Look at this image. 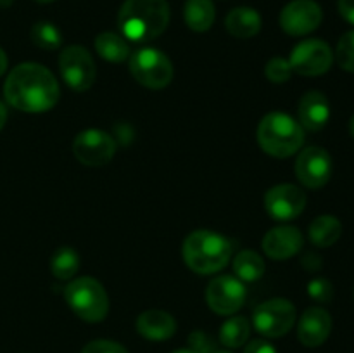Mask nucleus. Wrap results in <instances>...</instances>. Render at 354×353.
<instances>
[{"mask_svg": "<svg viewBox=\"0 0 354 353\" xmlns=\"http://www.w3.org/2000/svg\"><path fill=\"white\" fill-rule=\"evenodd\" d=\"M225 26L235 38H252L261 30V16L251 7H237L228 12Z\"/></svg>", "mask_w": 354, "mask_h": 353, "instance_id": "obj_19", "label": "nucleus"}, {"mask_svg": "<svg viewBox=\"0 0 354 353\" xmlns=\"http://www.w3.org/2000/svg\"><path fill=\"white\" fill-rule=\"evenodd\" d=\"M7 104L24 113H45L57 104L61 89L45 66L37 62L17 64L3 83Z\"/></svg>", "mask_w": 354, "mask_h": 353, "instance_id": "obj_1", "label": "nucleus"}, {"mask_svg": "<svg viewBox=\"0 0 354 353\" xmlns=\"http://www.w3.org/2000/svg\"><path fill=\"white\" fill-rule=\"evenodd\" d=\"M189 345L190 350L196 353H214V341L209 334L203 331H196L189 336Z\"/></svg>", "mask_w": 354, "mask_h": 353, "instance_id": "obj_30", "label": "nucleus"}, {"mask_svg": "<svg viewBox=\"0 0 354 353\" xmlns=\"http://www.w3.org/2000/svg\"><path fill=\"white\" fill-rule=\"evenodd\" d=\"M183 16H185V23L190 30L203 33L213 26L216 9L211 0H187Z\"/></svg>", "mask_w": 354, "mask_h": 353, "instance_id": "obj_21", "label": "nucleus"}, {"mask_svg": "<svg viewBox=\"0 0 354 353\" xmlns=\"http://www.w3.org/2000/svg\"><path fill=\"white\" fill-rule=\"evenodd\" d=\"M82 353H128L123 345L116 341H107V339H97V341L88 343L83 348Z\"/></svg>", "mask_w": 354, "mask_h": 353, "instance_id": "obj_31", "label": "nucleus"}, {"mask_svg": "<svg viewBox=\"0 0 354 353\" xmlns=\"http://www.w3.org/2000/svg\"><path fill=\"white\" fill-rule=\"evenodd\" d=\"M299 125L304 130L318 132L328 123L330 118V104L325 93L318 90H310L299 100Z\"/></svg>", "mask_w": 354, "mask_h": 353, "instance_id": "obj_17", "label": "nucleus"}, {"mask_svg": "<svg viewBox=\"0 0 354 353\" xmlns=\"http://www.w3.org/2000/svg\"><path fill=\"white\" fill-rule=\"evenodd\" d=\"M296 175L308 189H322L332 176V158L324 147H306L296 161Z\"/></svg>", "mask_w": 354, "mask_h": 353, "instance_id": "obj_13", "label": "nucleus"}, {"mask_svg": "<svg viewBox=\"0 0 354 353\" xmlns=\"http://www.w3.org/2000/svg\"><path fill=\"white\" fill-rule=\"evenodd\" d=\"M234 272L239 277V280L254 282V280L261 279L263 273H265V262L256 251L245 249L235 256Z\"/></svg>", "mask_w": 354, "mask_h": 353, "instance_id": "obj_23", "label": "nucleus"}, {"mask_svg": "<svg viewBox=\"0 0 354 353\" xmlns=\"http://www.w3.org/2000/svg\"><path fill=\"white\" fill-rule=\"evenodd\" d=\"M303 242L304 239L299 228L292 225H280L266 232L263 237V249L270 258L282 262L297 255L303 248Z\"/></svg>", "mask_w": 354, "mask_h": 353, "instance_id": "obj_15", "label": "nucleus"}, {"mask_svg": "<svg viewBox=\"0 0 354 353\" xmlns=\"http://www.w3.org/2000/svg\"><path fill=\"white\" fill-rule=\"evenodd\" d=\"M290 68L303 76H320L332 68L334 52L330 45L318 38H308L294 47L290 54Z\"/></svg>", "mask_w": 354, "mask_h": 353, "instance_id": "obj_9", "label": "nucleus"}, {"mask_svg": "<svg viewBox=\"0 0 354 353\" xmlns=\"http://www.w3.org/2000/svg\"><path fill=\"white\" fill-rule=\"evenodd\" d=\"M332 331V317L325 308L311 307L304 310L297 324V338L308 348L324 345Z\"/></svg>", "mask_w": 354, "mask_h": 353, "instance_id": "obj_16", "label": "nucleus"}, {"mask_svg": "<svg viewBox=\"0 0 354 353\" xmlns=\"http://www.w3.org/2000/svg\"><path fill=\"white\" fill-rule=\"evenodd\" d=\"M173 353H196V352L190 348H182V350H176V352H173Z\"/></svg>", "mask_w": 354, "mask_h": 353, "instance_id": "obj_37", "label": "nucleus"}, {"mask_svg": "<svg viewBox=\"0 0 354 353\" xmlns=\"http://www.w3.org/2000/svg\"><path fill=\"white\" fill-rule=\"evenodd\" d=\"M244 353H277V350L265 339H254L245 346Z\"/></svg>", "mask_w": 354, "mask_h": 353, "instance_id": "obj_32", "label": "nucleus"}, {"mask_svg": "<svg viewBox=\"0 0 354 353\" xmlns=\"http://www.w3.org/2000/svg\"><path fill=\"white\" fill-rule=\"evenodd\" d=\"M80 269V256L69 246H62L52 255L50 258V272L55 279L68 280L75 277Z\"/></svg>", "mask_w": 354, "mask_h": 353, "instance_id": "obj_24", "label": "nucleus"}, {"mask_svg": "<svg viewBox=\"0 0 354 353\" xmlns=\"http://www.w3.org/2000/svg\"><path fill=\"white\" fill-rule=\"evenodd\" d=\"M308 294L318 303H330L334 298V287H332L330 280L318 277L308 284Z\"/></svg>", "mask_w": 354, "mask_h": 353, "instance_id": "obj_29", "label": "nucleus"}, {"mask_svg": "<svg viewBox=\"0 0 354 353\" xmlns=\"http://www.w3.org/2000/svg\"><path fill=\"white\" fill-rule=\"evenodd\" d=\"M37 2H40V3H48V2H54V0H37Z\"/></svg>", "mask_w": 354, "mask_h": 353, "instance_id": "obj_39", "label": "nucleus"}, {"mask_svg": "<svg viewBox=\"0 0 354 353\" xmlns=\"http://www.w3.org/2000/svg\"><path fill=\"white\" fill-rule=\"evenodd\" d=\"M214 353H230V352H218V350H216V352H214Z\"/></svg>", "mask_w": 354, "mask_h": 353, "instance_id": "obj_40", "label": "nucleus"}, {"mask_svg": "<svg viewBox=\"0 0 354 353\" xmlns=\"http://www.w3.org/2000/svg\"><path fill=\"white\" fill-rule=\"evenodd\" d=\"M251 334V324L245 317H232L221 325L220 341L227 348H239L244 345Z\"/></svg>", "mask_w": 354, "mask_h": 353, "instance_id": "obj_25", "label": "nucleus"}, {"mask_svg": "<svg viewBox=\"0 0 354 353\" xmlns=\"http://www.w3.org/2000/svg\"><path fill=\"white\" fill-rule=\"evenodd\" d=\"M6 121H7V107H6V104L0 102V130L3 128Z\"/></svg>", "mask_w": 354, "mask_h": 353, "instance_id": "obj_35", "label": "nucleus"}, {"mask_svg": "<svg viewBox=\"0 0 354 353\" xmlns=\"http://www.w3.org/2000/svg\"><path fill=\"white\" fill-rule=\"evenodd\" d=\"M339 12L348 23L354 24V0H339L337 2Z\"/></svg>", "mask_w": 354, "mask_h": 353, "instance_id": "obj_33", "label": "nucleus"}, {"mask_svg": "<svg viewBox=\"0 0 354 353\" xmlns=\"http://www.w3.org/2000/svg\"><path fill=\"white\" fill-rule=\"evenodd\" d=\"M31 40L44 51H55L61 47L62 35L55 24L48 23V21H40L31 28Z\"/></svg>", "mask_w": 354, "mask_h": 353, "instance_id": "obj_26", "label": "nucleus"}, {"mask_svg": "<svg viewBox=\"0 0 354 353\" xmlns=\"http://www.w3.org/2000/svg\"><path fill=\"white\" fill-rule=\"evenodd\" d=\"M168 24L169 6L166 0H124L120 9L121 33L133 42L154 40Z\"/></svg>", "mask_w": 354, "mask_h": 353, "instance_id": "obj_2", "label": "nucleus"}, {"mask_svg": "<svg viewBox=\"0 0 354 353\" xmlns=\"http://www.w3.org/2000/svg\"><path fill=\"white\" fill-rule=\"evenodd\" d=\"M266 78L272 83H286L290 80L292 75V68H290V62L283 57H273L270 59L268 64L265 68Z\"/></svg>", "mask_w": 354, "mask_h": 353, "instance_id": "obj_28", "label": "nucleus"}, {"mask_svg": "<svg viewBox=\"0 0 354 353\" xmlns=\"http://www.w3.org/2000/svg\"><path fill=\"white\" fill-rule=\"evenodd\" d=\"M66 303L85 322H100L109 311V296L93 277H78L64 289Z\"/></svg>", "mask_w": 354, "mask_h": 353, "instance_id": "obj_5", "label": "nucleus"}, {"mask_svg": "<svg viewBox=\"0 0 354 353\" xmlns=\"http://www.w3.org/2000/svg\"><path fill=\"white\" fill-rule=\"evenodd\" d=\"M187 266L201 275L216 273L230 263L232 244L227 237L213 230H194L183 242Z\"/></svg>", "mask_w": 354, "mask_h": 353, "instance_id": "obj_3", "label": "nucleus"}, {"mask_svg": "<svg viewBox=\"0 0 354 353\" xmlns=\"http://www.w3.org/2000/svg\"><path fill=\"white\" fill-rule=\"evenodd\" d=\"M73 152L82 165L104 166L113 159L116 152V142L106 132L90 128L76 135L73 142Z\"/></svg>", "mask_w": 354, "mask_h": 353, "instance_id": "obj_10", "label": "nucleus"}, {"mask_svg": "<svg viewBox=\"0 0 354 353\" xmlns=\"http://www.w3.org/2000/svg\"><path fill=\"white\" fill-rule=\"evenodd\" d=\"M265 208L270 217L275 220H294L306 208V194L294 183H280L266 192Z\"/></svg>", "mask_w": 354, "mask_h": 353, "instance_id": "obj_12", "label": "nucleus"}, {"mask_svg": "<svg viewBox=\"0 0 354 353\" xmlns=\"http://www.w3.org/2000/svg\"><path fill=\"white\" fill-rule=\"evenodd\" d=\"M206 301L218 315H232L242 308L245 301V287L242 280L232 275H220L209 282Z\"/></svg>", "mask_w": 354, "mask_h": 353, "instance_id": "obj_11", "label": "nucleus"}, {"mask_svg": "<svg viewBox=\"0 0 354 353\" xmlns=\"http://www.w3.org/2000/svg\"><path fill=\"white\" fill-rule=\"evenodd\" d=\"M324 19L322 7L315 0H292L280 14V26L292 37H303L317 30Z\"/></svg>", "mask_w": 354, "mask_h": 353, "instance_id": "obj_14", "label": "nucleus"}, {"mask_svg": "<svg viewBox=\"0 0 354 353\" xmlns=\"http://www.w3.org/2000/svg\"><path fill=\"white\" fill-rule=\"evenodd\" d=\"M137 331L149 341H165L176 332V320L165 310H147L138 315Z\"/></svg>", "mask_w": 354, "mask_h": 353, "instance_id": "obj_18", "label": "nucleus"}, {"mask_svg": "<svg viewBox=\"0 0 354 353\" xmlns=\"http://www.w3.org/2000/svg\"><path fill=\"white\" fill-rule=\"evenodd\" d=\"M95 51L100 57L109 62H123L130 57V45L123 37L113 31H104L95 38Z\"/></svg>", "mask_w": 354, "mask_h": 353, "instance_id": "obj_22", "label": "nucleus"}, {"mask_svg": "<svg viewBox=\"0 0 354 353\" xmlns=\"http://www.w3.org/2000/svg\"><path fill=\"white\" fill-rule=\"evenodd\" d=\"M6 69H7V55L6 52H3V48L0 47V76L6 73Z\"/></svg>", "mask_w": 354, "mask_h": 353, "instance_id": "obj_34", "label": "nucleus"}, {"mask_svg": "<svg viewBox=\"0 0 354 353\" xmlns=\"http://www.w3.org/2000/svg\"><path fill=\"white\" fill-rule=\"evenodd\" d=\"M130 73L140 85L159 90L173 80V64L158 48H140L130 55Z\"/></svg>", "mask_w": 354, "mask_h": 353, "instance_id": "obj_6", "label": "nucleus"}, {"mask_svg": "<svg viewBox=\"0 0 354 353\" xmlns=\"http://www.w3.org/2000/svg\"><path fill=\"white\" fill-rule=\"evenodd\" d=\"M14 0H0V7H9L12 6Z\"/></svg>", "mask_w": 354, "mask_h": 353, "instance_id": "obj_36", "label": "nucleus"}, {"mask_svg": "<svg viewBox=\"0 0 354 353\" xmlns=\"http://www.w3.org/2000/svg\"><path fill=\"white\" fill-rule=\"evenodd\" d=\"M258 142L266 154L289 158L296 154L304 142V128L286 113H270L259 121Z\"/></svg>", "mask_w": 354, "mask_h": 353, "instance_id": "obj_4", "label": "nucleus"}, {"mask_svg": "<svg viewBox=\"0 0 354 353\" xmlns=\"http://www.w3.org/2000/svg\"><path fill=\"white\" fill-rule=\"evenodd\" d=\"M59 69L64 82L76 92H85L95 82V62L82 45H69L61 52Z\"/></svg>", "mask_w": 354, "mask_h": 353, "instance_id": "obj_8", "label": "nucleus"}, {"mask_svg": "<svg viewBox=\"0 0 354 353\" xmlns=\"http://www.w3.org/2000/svg\"><path fill=\"white\" fill-rule=\"evenodd\" d=\"M342 234V224L334 215H322L310 225V239L318 248H330Z\"/></svg>", "mask_w": 354, "mask_h": 353, "instance_id": "obj_20", "label": "nucleus"}, {"mask_svg": "<svg viewBox=\"0 0 354 353\" xmlns=\"http://www.w3.org/2000/svg\"><path fill=\"white\" fill-rule=\"evenodd\" d=\"M349 132H351V135L354 138V116L351 118V121H349Z\"/></svg>", "mask_w": 354, "mask_h": 353, "instance_id": "obj_38", "label": "nucleus"}, {"mask_svg": "<svg viewBox=\"0 0 354 353\" xmlns=\"http://www.w3.org/2000/svg\"><path fill=\"white\" fill-rule=\"evenodd\" d=\"M334 57L344 71L354 73V30L342 35L337 48H335Z\"/></svg>", "mask_w": 354, "mask_h": 353, "instance_id": "obj_27", "label": "nucleus"}, {"mask_svg": "<svg viewBox=\"0 0 354 353\" xmlns=\"http://www.w3.org/2000/svg\"><path fill=\"white\" fill-rule=\"evenodd\" d=\"M296 322V307L286 298H273L259 305L252 315V324L266 338H282Z\"/></svg>", "mask_w": 354, "mask_h": 353, "instance_id": "obj_7", "label": "nucleus"}]
</instances>
